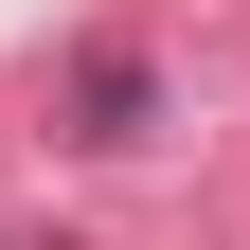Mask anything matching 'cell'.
<instances>
[{
    "label": "cell",
    "instance_id": "cell-1",
    "mask_svg": "<svg viewBox=\"0 0 250 250\" xmlns=\"http://www.w3.org/2000/svg\"><path fill=\"white\" fill-rule=\"evenodd\" d=\"M72 143H143V54H89L72 72Z\"/></svg>",
    "mask_w": 250,
    "mask_h": 250
}]
</instances>
